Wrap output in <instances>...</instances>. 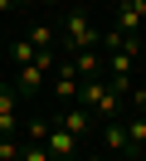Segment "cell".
<instances>
[{"mask_svg": "<svg viewBox=\"0 0 146 161\" xmlns=\"http://www.w3.org/2000/svg\"><path fill=\"white\" fill-rule=\"evenodd\" d=\"M102 54H97V44H93V49H78L73 54V69H78V78H97V73H102Z\"/></svg>", "mask_w": 146, "mask_h": 161, "instance_id": "30bf717a", "label": "cell"}, {"mask_svg": "<svg viewBox=\"0 0 146 161\" xmlns=\"http://www.w3.org/2000/svg\"><path fill=\"white\" fill-rule=\"evenodd\" d=\"M19 132V93L0 88V137H15Z\"/></svg>", "mask_w": 146, "mask_h": 161, "instance_id": "ba28073f", "label": "cell"}, {"mask_svg": "<svg viewBox=\"0 0 146 161\" xmlns=\"http://www.w3.org/2000/svg\"><path fill=\"white\" fill-rule=\"evenodd\" d=\"M117 30L122 34H141L146 30V0H117Z\"/></svg>", "mask_w": 146, "mask_h": 161, "instance_id": "8992f818", "label": "cell"}, {"mask_svg": "<svg viewBox=\"0 0 146 161\" xmlns=\"http://www.w3.org/2000/svg\"><path fill=\"white\" fill-rule=\"evenodd\" d=\"M49 78H54V98L63 103V108H68V103H78V88H83V78H78V69H73V59H58Z\"/></svg>", "mask_w": 146, "mask_h": 161, "instance_id": "277c9868", "label": "cell"}, {"mask_svg": "<svg viewBox=\"0 0 146 161\" xmlns=\"http://www.w3.org/2000/svg\"><path fill=\"white\" fill-rule=\"evenodd\" d=\"M122 127H127V156H136V151H146V112L127 108V112H122Z\"/></svg>", "mask_w": 146, "mask_h": 161, "instance_id": "52a82bcc", "label": "cell"}, {"mask_svg": "<svg viewBox=\"0 0 146 161\" xmlns=\"http://www.w3.org/2000/svg\"><path fill=\"white\" fill-rule=\"evenodd\" d=\"M54 122H58V127H68V132H73V137H83V132H88V127H93V112H88V108H83V103H68V108H63V112H58V117H54Z\"/></svg>", "mask_w": 146, "mask_h": 161, "instance_id": "9c48e42d", "label": "cell"}, {"mask_svg": "<svg viewBox=\"0 0 146 161\" xmlns=\"http://www.w3.org/2000/svg\"><path fill=\"white\" fill-rule=\"evenodd\" d=\"M78 103L93 112V122H97V117L112 122V117H122V112H127V93H117V88H112V78H102V73H97V78H83Z\"/></svg>", "mask_w": 146, "mask_h": 161, "instance_id": "6da1fadb", "label": "cell"}, {"mask_svg": "<svg viewBox=\"0 0 146 161\" xmlns=\"http://www.w3.org/2000/svg\"><path fill=\"white\" fill-rule=\"evenodd\" d=\"M63 34H68V49H93V44H102V34H97V25L88 20L83 10H68V20H63Z\"/></svg>", "mask_w": 146, "mask_h": 161, "instance_id": "3957f363", "label": "cell"}, {"mask_svg": "<svg viewBox=\"0 0 146 161\" xmlns=\"http://www.w3.org/2000/svg\"><path fill=\"white\" fill-rule=\"evenodd\" d=\"M44 147H49V156H54V161H78V137H73L68 127H58V122H49Z\"/></svg>", "mask_w": 146, "mask_h": 161, "instance_id": "5b68a950", "label": "cell"}, {"mask_svg": "<svg viewBox=\"0 0 146 161\" xmlns=\"http://www.w3.org/2000/svg\"><path fill=\"white\" fill-rule=\"evenodd\" d=\"M102 147H107V151H117V156H127V127H122V117L102 122Z\"/></svg>", "mask_w": 146, "mask_h": 161, "instance_id": "8fae6325", "label": "cell"}, {"mask_svg": "<svg viewBox=\"0 0 146 161\" xmlns=\"http://www.w3.org/2000/svg\"><path fill=\"white\" fill-rule=\"evenodd\" d=\"M44 5H54V0H44Z\"/></svg>", "mask_w": 146, "mask_h": 161, "instance_id": "9a60e30c", "label": "cell"}, {"mask_svg": "<svg viewBox=\"0 0 146 161\" xmlns=\"http://www.w3.org/2000/svg\"><path fill=\"white\" fill-rule=\"evenodd\" d=\"M29 39H34L39 49H49V44L58 39V30H54V25H34V30H29Z\"/></svg>", "mask_w": 146, "mask_h": 161, "instance_id": "4fadbf2b", "label": "cell"}, {"mask_svg": "<svg viewBox=\"0 0 146 161\" xmlns=\"http://www.w3.org/2000/svg\"><path fill=\"white\" fill-rule=\"evenodd\" d=\"M15 5H19V0H0V15H10V10H15Z\"/></svg>", "mask_w": 146, "mask_h": 161, "instance_id": "5bb4252c", "label": "cell"}, {"mask_svg": "<svg viewBox=\"0 0 146 161\" xmlns=\"http://www.w3.org/2000/svg\"><path fill=\"white\" fill-rule=\"evenodd\" d=\"M39 54H44V49H39V44L29 39V34H24V39H15V44H10V64H15V69H24V64H34Z\"/></svg>", "mask_w": 146, "mask_h": 161, "instance_id": "7c38bea8", "label": "cell"}, {"mask_svg": "<svg viewBox=\"0 0 146 161\" xmlns=\"http://www.w3.org/2000/svg\"><path fill=\"white\" fill-rule=\"evenodd\" d=\"M54 64H58V59H54V54L44 49V54H39L34 64H24V69H15V83H10V88H15L19 98H34V93H39V83H44L49 73H54Z\"/></svg>", "mask_w": 146, "mask_h": 161, "instance_id": "7a4b0ae2", "label": "cell"}]
</instances>
